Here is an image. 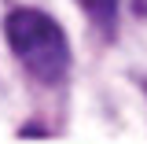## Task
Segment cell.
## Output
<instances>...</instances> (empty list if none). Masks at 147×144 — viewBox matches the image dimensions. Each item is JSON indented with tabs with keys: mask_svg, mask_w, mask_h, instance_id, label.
Masks as SVG:
<instances>
[{
	"mask_svg": "<svg viewBox=\"0 0 147 144\" xmlns=\"http://www.w3.org/2000/svg\"><path fill=\"white\" fill-rule=\"evenodd\" d=\"M4 37L15 59L44 85H59L70 70V44L63 26L37 8H18L4 22Z\"/></svg>",
	"mask_w": 147,
	"mask_h": 144,
	"instance_id": "cell-1",
	"label": "cell"
},
{
	"mask_svg": "<svg viewBox=\"0 0 147 144\" xmlns=\"http://www.w3.org/2000/svg\"><path fill=\"white\" fill-rule=\"evenodd\" d=\"M85 11H88V18H96L99 26H107V22H114V11H118V0H77Z\"/></svg>",
	"mask_w": 147,
	"mask_h": 144,
	"instance_id": "cell-2",
	"label": "cell"
},
{
	"mask_svg": "<svg viewBox=\"0 0 147 144\" xmlns=\"http://www.w3.org/2000/svg\"><path fill=\"white\" fill-rule=\"evenodd\" d=\"M132 11H136L140 18H147V0H132Z\"/></svg>",
	"mask_w": 147,
	"mask_h": 144,
	"instance_id": "cell-3",
	"label": "cell"
}]
</instances>
